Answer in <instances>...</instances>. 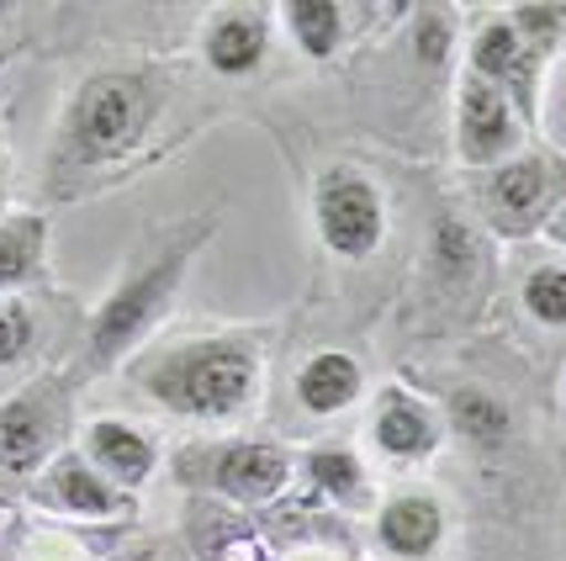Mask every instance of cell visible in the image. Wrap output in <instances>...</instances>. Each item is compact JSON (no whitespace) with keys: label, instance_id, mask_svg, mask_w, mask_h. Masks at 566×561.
<instances>
[{"label":"cell","instance_id":"5b68a950","mask_svg":"<svg viewBox=\"0 0 566 561\" xmlns=\"http://www.w3.org/2000/svg\"><path fill=\"white\" fill-rule=\"evenodd\" d=\"M318 233L339 260H366L376 254L387 233V207L381 191L360 170H323L318 180Z\"/></svg>","mask_w":566,"mask_h":561},{"label":"cell","instance_id":"e0dca14e","mask_svg":"<svg viewBox=\"0 0 566 561\" xmlns=\"http://www.w3.org/2000/svg\"><path fill=\"white\" fill-rule=\"evenodd\" d=\"M296 397H302L307 414H318V418L345 414L349 403L360 397V366L349 355H339V350H318L302 366V376H296Z\"/></svg>","mask_w":566,"mask_h":561},{"label":"cell","instance_id":"8992f818","mask_svg":"<svg viewBox=\"0 0 566 561\" xmlns=\"http://www.w3.org/2000/svg\"><path fill=\"white\" fill-rule=\"evenodd\" d=\"M27 492H32L38 509L74 519V524H123V519H133V492L112 488L80 450H64L59 461H49V471Z\"/></svg>","mask_w":566,"mask_h":561},{"label":"cell","instance_id":"5bb4252c","mask_svg":"<svg viewBox=\"0 0 566 561\" xmlns=\"http://www.w3.org/2000/svg\"><path fill=\"white\" fill-rule=\"evenodd\" d=\"M49 270V218L0 212V297H22Z\"/></svg>","mask_w":566,"mask_h":561},{"label":"cell","instance_id":"484cf974","mask_svg":"<svg viewBox=\"0 0 566 561\" xmlns=\"http://www.w3.org/2000/svg\"><path fill=\"white\" fill-rule=\"evenodd\" d=\"M0 201H6V144H0Z\"/></svg>","mask_w":566,"mask_h":561},{"label":"cell","instance_id":"83f0119b","mask_svg":"<svg viewBox=\"0 0 566 561\" xmlns=\"http://www.w3.org/2000/svg\"><path fill=\"white\" fill-rule=\"evenodd\" d=\"M6 530H11V519H6V509H0V546H6Z\"/></svg>","mask_w":566,"mask_h":561},{"label":"cell","instance_id":"8fae6325","mask_svg":"<svg viewBox=\"0 0 566 561\" xmlns=\"http://www.w3.org/2000/svg\"><path fill=\"white\" fill-rule=\"evenodd\" d=\"M80 456L96 466L112 488L138 492L154 477V439L144 429H133L127 418H91L85 435H80Z\"/></svg>","mask_w":566,"mask_h":561},{"label":"cell","instance_id":"277c9868","mask_svg":"<svg viewBox=\"0 0 566 561\" xmlns=\"http://www.w3.org/2000/svg\"><path fill=\"white\" fill-rule=\"evenodd\" d=\"M70 435V382L64 376H32L27 387L0 397V482L32 488L49 461L64 456Z\"/></svg>","mask_w":566,"mask_h":561},{"label":"cell","instance_id":"4316f807","mask_svg":"<svg viewBox=\"0 0 566 561\" xmlns=\"http://www.w3.org/2000/svg\"><path fill=\"white\" fill-rule=\"evenodd\" d=\"M296 561H334V557H323V551H302Z\"/></svg>","mask_w":566,"mask_h":561},{"label":"cell","instance_id":"2e32d148","mask_svg":"<svg viewBox=\"0 0 566 561\" xmlns=\"http://www.w3.org/2000/svg\"><path fill=\"white\" fill-rule=\"evenodd\" d=\"M265 43H271L265 11H222L218 22L207 27V64L228 80L254 74L265 59Z\"/></svg>","mask_w":566,"mask_h":561},{"label":"cell","instance_id":"cb8c5ba5","mask_svg":"<svg viewBox=\"0 0 566 561\" xmlns=\"http://www.w3.org/2000/svg\"><path fill=\"white\" fill-rule=\"evenodd\" d=\"M112 561H165V551H159V546H127V551H117Z\"/></svg>","mask_w":566,"mask_h":561},{"label":"cell","instance_id":"6da1fadb","mask_svg":"<svg viewBox=\"0 0 566 561\" xmlns=\"http://www.w3.org/2000/svg\"><path fill=\"white\" fill-rule=\"evenodd\" d=\"M154 117H159V91L144 70H101L91 80H80V91L59 117L53 170L85 175L138 154Z\"/></svg>","mask_w":566,"mask_h":561},{"label":"cell","instance_id":"3957f363","mask_svg":"<svg viewBox=\"0 0 566 561\" xmlns=\"http://www.w3.org/2000/svg\"><path fill=\"white\" fill-rule=\"evenodd\" d=\"M201 233H207V222H180V228H170V233L106 292V302H101L96 313H91V323H85V350H80V355L91 361V371L117 366L127 350H138V344L148 340V329L165 318V308H170L175 292H180V276L191 266V254L201 249Z\"/></svg>","mask_w":566,"mask_h":561},{"label":"cell","instance_id":"7c38bea8","mask_svg":"<svg viewBox=\"0 0 566 561\" xmlns=\"http://www.w3.org/2000/svg\"><path fill=\"white\" fill-rule=\"evenodd\" d=\"M444 540V509L429 492H397L376 513V546L392 561H429Z\"/></svg>","mask_w":566,"mask_h":561},{"label":"cell","instance_id":"30bf717a","mask_svg":"<svg viewBox=\"0 0 566 561\" xmlns=\"http://www.w3.org/2000/svg\"><path fill=\"white\" fill-rule=\"evenodd\" d=\"M207 482L233 503H271L292 482V461L281 445H265V439H228L207 461Z\"/></svg>","mask_w":566,"mask_h":561},{"label":"cell","instance_id":"ba28073f","mask_svg":"<svg viewBox=\"0 0 566 561\" xmlns=\"http://www.w3.org/2000/svg\"><path fill=\"white\" fill-rule=\"evenodd\" d=\"M518 144V117L509 96L493 91L488 80H476L467 74L461 80V91H455V148H461V159L476 165V170H493L503 165Z\"/></svg>","mask_w":566,"mask_h":561},{"label":"cell","instance_id":"603a6c76","mask_svg":"<svg viewBox=\"0 0 566 561\" xmlns=\"http://www.w3.org/2000/svg\"><path fill=\"white\" fill-rule=\"evenodd\" d=\"M218 561H271V557H265V546L254 536H228L218 546Z\"/></svg>","mask_w":566,"mask_h":561},{"label":"cell","instance_id":"ac0fdd59","mask_svg":"<svg viewBox=\"0 0 566 561\" xmlns=\"http://www.w3.org/2000/svg\"><path fill=\"white\" fill-rule=\"evenodd\" d=\"M281 17H286V32L307 59H334L345 43V11L328 6V0H292Z\"/></svg>","mask_w":566,"mask_h":561},{"label":"cell","instance_id":"ffe728a7","mask_svg":"<svg viewBox=\"0 0 566 561\" xmlns=\"http://www.w3.org/2000/svg\"><path fill=\"white\" fill-rule=\"evenodd\" d=\"M11 561H96L85 530H64V524H32L17 536Z\"/></svg>","mask_w":566,"mask_h":561},{"label":"cell","instance_id":"d4e9b609","mask_svg":"<svg viewBox=\"0 0 566 561\" xmlns=\"http://www.w3.org/2000/svg\"><path fill=\"white\" fill-rule=\"evenodd\" d=\"M545 233H551V239H556V245L566 249V207H556V212H551V222H545Z\"/></svg>","mask_w":566,"mask_h":561},{"label":"cell","instance_id":"52a82bcc","mask_svg":"<svg viewBox=\"0 0 566 561\" xmlns=\"http://www.w3.org/2000/svg\"><path fill=\"white\" fill-rule=\"evenodd\" d=\"M482 212L503 233H530V228L551 222V212H556V165L541 159V154H518V159L493 165L482 175Z\"/></svg>","mask_w":566,"mask_h":561},{"label":"cell","instance_id":"9c48e42d","mask_svg":"<svg viewBox=\"0 0 566 561\" xmlns=\"http://www.w3.org/2000/svg\"><path fill=\"white\" fill-rule=\"evenodd\" d=\"M53 344H59L53 302H43V297H32V292L0 297V387L6 382L27 387L38 376V366L53 355Z\"/></svg>","mask_w":566,"mask_h":561},{"label":"cell","instance_id":"4fadbf2b","mask_svg":"<svg viewBox=\"0 0 566 561\" xmlns=\"http://www.w3.org/2000/svg\"><path fill=\"white\" fill-rule=\"evenodd\" d=\"M471 74L488 80L493 91L509 96L514 106V91H518V106H530V74H535V53L524 49V38L514 32L509 17L488 22L476 38H471Z\"/></svg>","mask_w":566,"mask_h":561},{"label":"cell","instance_id":"7a4b0ae2","mask_svg":"<svg viewBox=\"0 0 566 561\" xmlns=\"http://www.w3.org/2000/svg\"><path fill=\"white\" fill-rule=\"evenodd\" d=\"M144 392L180 418H233L260 397V344L249 334L180 340L144 366Z\"/></svg>","mask_w":566,"mask_h":561},{"label":"cell","instance_id":"44dd1931","mask_svg":"<svg viewBox=\"0 0 566 561\" xmlns=\"http://www.w3.org/2000/svg\"><path fill=\"white\" fill-rule=\"evenodd\" d=\"M450 414H455V424H461V435L482 439V445H493V439L509 435V408L497 403L493 392H455V403H450Z\"/></svg>","mask_w":566,"mask_h":561},{"label":"cell","instance_id":"7402d4cb","mask_svg":"<svg viewBox=\"0 0 566 561\" xmlns=\"http://www.w3.org/2000/svg\"><path fill=\"white\" fill-rule=\"evenodd\" d=\"M524 313L535 323L566 329V266H541L524 276Z\"/></svg>","mask_w":566,"mask_h":561},{"label":"cell","instance_id":"d6986e66","mask_svg":"<svg viewBox=\"0 0 566 561\" xmlns=\"http://www.w3.org/2000/svg\"><path fill=\"white\" fill-rule=\"evenodd\" d=\"M307 482L323 492V498H345V503H360L366 498V466L355 450H339V445H318L307 456Z\"/></svg>","mask_w":566,"mask_h":561},{"label":"cell","instance_id":"9a60e30c","mask_svg":"<svg viewBox=\"0 0 566 561\" xmlns=\"http://www.w3.org/2000/svg\"><path fill=\"white\" fill-rule=\"evenodd\" d=\"M370 435H376V445H381L392 461H423V456H434V445H440V429H434L429 408L413 403L408 392H381Z\"/></svg>","mask_w":566,"mask_h":561}]
</instances>
